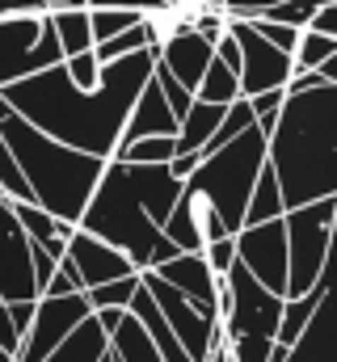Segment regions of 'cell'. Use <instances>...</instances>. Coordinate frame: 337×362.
Masks as SVG:
<instances>
[{
    "label": "cell",
    "instance_id": "1f68e13d",
    "mask_svg": "<svg viewBox=\"0 0 337 362\" xmlns=\"http://www.w3.org/2000/svg\"><path fill=\"white\" fill-rule=\"evenodd\" d=\"M64 72H68V81H72L76 89H93V85H97L101 64H97V55H93V51H76V55H68V59H64Z\"/></svg>",
    "mask_w": 337,
    "mask_h": 362
},
{
    "label": "cell",
    "instance_id": "4316f807",
    "mask_svg": "<svg viewBox=\"0 0 337 362\" xmlns=\"http://www.w3.org/2000/svg\"><path fill=\"white\" fill-rule=\"evenodd\" d=\"M135 286H139V274H127V278H114V282L88 286V291H84V299H88V308H93V312H101V308H127V303H131V295H135Z\"/></svg>",
    "mask_w": 337,
    "mask_h": 362
},
{
    "label": "cell",
    "instance_id": "277c9868",
    "mask_svg": "<svg viewBox=\"0 0 337 362\" xmlns=\"http://www.w3.org/2000/svg\"><path fill=\"white\" fill-rule=\"evenodd\" d=\"M0 139L8 144L21 177L30 185V198L42 211H51L55 219L76 223L84 202H88V194H93V185L101 177V169H105V160L51 139L47 131L25 122L17 110H8L0 118Z\"/></svg>",
    "mask_w": 337,
    "mask_h": 362
},
{
    "label": "cell",
    "instance_id": "2e32d148",
    "mask_svg": "<svg viewBox=\"0 0 337 362\" xmlns=\"http://www.w3.org/2000/svg\"><path fill=\"white\" fill-rule=\"evenodd\" d=\"M144 135H177V114L168 110V101L161 97V89H156L152 76H148V85L139 89L131 114H127V122H122V131H118V148H127V144H135V139H144Z\"/></svg>",
    "mask_w": 337,
    "mask_h": 362
},
{
    "label": "cell",
    "instance_id": "d6a6232c",
    "mask_svg": "<svg viewBox=\"0 0 337 362\" xmlns=\"http://www.w3.org/2000/svg\"><path fill=\"white\" fill-rule=\"evenodd\" d=\"M245 21H249V25L257 30V34H261V38H265V42H274L278 51H287V55H291V47H295V38H299V30H295V25H282V21H265V17H245Z\"/></svg>",
    "mask_w": 337,
    "mask_h": 362
},
{
    "label": "cell",
    "instance_id": "e0dca14e",
    "mask_svg": "<svg viewBox=\"0 0 337 362\" xmlns=\"http://www.w3.org/2000/svg\"><path fill=\"white\" fill-rule=\"evenodd\" d=\"M211 47L215 42H207L198 30H181V34H173L165 47L156 51V64L168 68L185 89L194 93L198 81H202V72H207V64H211Z\"/></svg>",
    "mask_w": 337,
    "mask_h": 362
},
{
    "label": "cell",
    "instance_id": "ab89813d",
    "mask_svg": "<svg viewBox=\"0 0 337 362\" xmlns=\"http://www.w3.org/2000/svg\"><path fill=\"white\" fill-rule=\"evenodd\" d=\"M76 291H81V286H76V282H72L68 274H64L59 266H55V274L47 278V286H42L38 295H76Z\"/></svg>",
    "mask_w": 337,
    "mask_h": 362
},
{
    "label": "cell",
    "instance_id": "ba28073f",
    "mask_svg": "<svg viewBox=\"0 0 337 362\" xmlns=\"http://www.w3.org/2000/svg\"><path fill=\"white\" fill-rule=\"evenodd\" d=\"M139 286L148 291V299L156 303L161 320L173 329V337L181 341V350L194 362H202L211 354V346L219 341V308L190 299L185 291L168 286L165 278H156L152 270H139Z\"/></svg>",
    "mask_w": 337,
    "mask_h": 362
},
{
    "label": "cell",
    "instance_id": "cb8c5ba5",
    "mask_svg": "<svg viewBox=\"0 0 337 362\" xmlns=\"http://www.w3.org/2000/svg\"><path fill=\"white\" fill-rule=\"evenodd\" d=\"M194 97H198V101H211V105H232V101L241 97L236 72H232V68H224V64L211 55V64H207V72H202V81H198Z\"/></svg>",
    "mask_w": 337,
    "mask_h": 362
},
{
    "label": "cell",
    "instance_id": "484cf974",
    "mask_svg": "<svg viewBox=\"0 0 337 362\" xmlns=\"http://www.w3.org/2000/svg\"><path fill=\"white\" fill-rule=\"evenodd\" d=\"M84 8H88V34H93V47L105 42V38H114V34H122L127 25L139 21L135 8H105V4H84Z\"/></svg>",
    "mask_w": 337,
    "mask_h": 362
},
{
    "label": "cell",
    "instance_id": "74e56055",
    "mask_svg": "<svg viewBox=\"0 0 337 362\" xmlns=\"http://www.w3.org/2000/svg\"><path fill=\"white\" fill-rule=\"evenodd\" d=\"M219 4H224L228 17H253V13H261V8H270L278 0H219Z\"/></svg>",
    "mask_w": 337,
    "mask_h": 362
},
{
    "label": "cell",
    "instance_id": "8fae6325",
    "mask_svg": "<svg viewBox=\"0 0 337 362\" xmlns=\"http://www.w3.org/2000/svg\"><path fill=\"white\" fill-rule=\"evenodd\" d=\"M236 262L274 295H287V232L282 215L265 223H245L236 236Z\"/></svg>",
    "mask_w": 337,
    "mask_h": 362
},
{
    "label": "cell",
    "instance_id": "30bf717a",
    "mask_svg": "<svg viewBox=\"0 0 337 362\" xmlns=\"http://www.w3.org/2000/svg\"><path fill=\"white\" fill-rule=\"evenodd\" d=\"M228 34L241 47V72H236L241 97H253V93H265V89H282L291 81V72H295L291 55L278 51L274 42H265L245 17H228Z\"/></svg>",
    "mask_w": 337,
    "mask_h": 362
},
{
    "label": "cell",
    "instance_id": "9a60e30c",
    "mask_svg": "<svg viewBox=\"0 0 337 362\" xmlns=\"http://www.w3.org/2000/svg\"><path fill=\"white\" fill-rule=\"evenodd\" d=\"M278 362H337V308L333 295L321 299V308L308 316V325L295 333L291 346H282Z\"/></svg>",
    "mask_w": 337,
    "mask_h": 362
},
{
    "label": "cell",
    "instance_id": "d590c367",
    "mask_svg": "<svg viewBox=\"0 0 337 362\" xmlns=\"http://www.w3.org/2000/svg\"><path fill=\"white\" fill-rule=\"evenodd\" d=\"M4 308H8V320H13L17 337H25V329H30V320H34V299H8Z\"/></svg>",
    "mask_w": 337,
    "mask_h": 362
},
{
    "label": "cell",
    "instance_id": "b9f144b4",
    "mask_svg": "<svg viewBox=\"0 0 337 362\" xmlns=\"http://www.w3.org/2000/svg\"><path fill=\"white\" fill-rule=\"evenodd\" d=\"M42 8H84V0H42Z\"/></svg>",
    "mask_w": 337,
    "mask_h": 362
},
{
    "label": "cell",
    "instance_id": "e575fe53",
    "mask_svg": "<svg viewBox=\"0 0 337 362\" xmlns=\"http://www.w3.org/2000/svg\"><path fill=\"white\" fill-rule=\"evenodd\" d=\"M30 270H34V291H42V286H47V278L55 274V257H47L34 240H30Z\"/></svg>",
    "mask_w": 337,
    "mask_h": 362
},
{
    "label": "cell",
    "instance_id": "ac0fdd59",
    "mask_svg": "<svg viewBox=\"0 0 337 362\" xmlns=\"http://www.w3.org/2000/svg\"><path fill=\"white\" fill-rule=\"evenodd\" d=\"M152 274L165 278L168 286L185 291L190 299L219 308V278H215L211 266L202 262V253H177V257H168V262H161V266H152Z\"/></svg>",
    "mask_w": 337,
    "mask_h": 362
},
{
    "label": "cell",
    "instance_id": "8d00e7d4",
    "mask_svg": "<svg viewBox=\"0 0 337 362\" xmlns=\"http://www.w3.org/2000/svg\"><path fill=\"white\" fill-rule=\"evenodd\" d=\"M304 30H316V34H333L337 38V0L333 4H321L312 17H308V25Z\"/></svg>",
    "mask_w": 337,
    "mask_h": 362
},
{
    "label": "cell",
    "instance_id": "f546056e",
    "mask_svg": "<svg viewBox=\"0 0 337 362\" xmlns=\"http://www.w3.org/2000/svg\"><path fill=\"white\" fill-rule=\"evenodd\" d=\"M321 4H333V0H278V4H270V8H261V13H253V17H265V21H282V25L304 30L308 17H312Z\"/></svg>",
    "mask_w": 337,
    "mask_h": 362
},
{
    "label": "cell",
    "instance_id": "f1b7e54d",
    "mask_svg": "<svg viewBox=\"0 0 337 362\" xmlns=\"http://www.w3.org/2000/svg\"><path fill=\"white\" fill-rule=\"evenodd\" d=\"M13 206V215H17V223H21V232L38 245V240H47L51 232H55V215L51 211H42L38 202H30V198H21V202H8Z\"/></svg>",
    "mask_w": 337,
    "mask_h": 362
},
{
    "label": "cell",
    "instance_id": "836d02e7",
    "mask_svg": "<svg viewBox=\"0 0 337 362\" xmlns=\"http://www.w3.org/2000/svg\"><path fill=\"white\" fill-rule=\"evenodd\" d=\"M202 262L211 266V274H215V278H224V274H228V266L236 262V240H232V236L211 240V245L202 249Z\"/></svg>",
    "mask_w": 337,
    "mask_h": 362
},
{
    "label": "cell",
    "instance_id": "d6986e66",
    "mask_svg": "<svg viewBox=\"0 0 337 362\" xmlns=\"http://www.w3.org/2000/svg\"><path fill=\"white\" fill-rule=\"evenodd\" d=\"M105 350H110V333H105V329L97 325V316L88 312V316H84L81 325H76V329H72L42 362H101Z\"/></svg>",
    "mask_w": 337,
    "mask_h": 362
},
{
    "label": "cell",
    "instance_id": "f6af8a7d",
    "mask_svg": "<svg viewBox=\"0 0 337 362\" xmlns=\"http://www.w3.org/2000/svg\"><path fill=\"white\" fill-rule=\"evenodd\" d=\"M84 4H97V0H84Z\"/></svg>",
    "mask_w": 337,
    "mask_h": 362
},
{
    "label": "cell",
    "instance_id": "5bb4252c",
    "mask_svg": "<svg viewBox=\"0 0 337 362\" xmlns=\"http://www.w3.org/2000/svg\"><path fill=\"white\" fill-rule=\"evenodd\" d=\"M0 299H38L30 270V236L21 232L8 198L0 194Z\"/></svg>",
    "mask_w": 337,
    "mask_h": 362
},
{
    "label": "cell",
    "instance_id": "4dcf8cb0",
    "mask_svg": "<svg viewBox=\"0 0 337 362\" xmlns=\"http://www.w3.org/2000/svg\"><path fill=\"white\" fill-rule=\"evenodd\" d=\"M0 194L8 198V202H21V198H30V185L21 177V169H17V160H13V152H8V144L0 139ZM34 202V198H30Z\"/></svg>",
    "mask_w": 337,
    "mask_h": 362
},
{
    "label": "cell",
    "instance_id": "7c38bea8",
    "mask_svg": "<svg viewBox=\"0 0 337 362\" xmlns=\"http://www.w3.org/2000/svg\"><path fill=\"white\" fill-rule=\"evenodd\" d=\"M55 266L68 274L81 291L101 286V282H114V278H127V274H139L135 266H131L127 253H118L114 245L88 236L84 228H76V232L68 236V249H64V257H59Z\"/></svg>",
    "mask_w": 337,
    "mask_h": 362
},
{
    "label": "cell",
    "instance_id": "3957f363",
    "mask_svg": "<svg viewBox=\"0 0 337 362\" xmlns=\"http://www.w3.org/2000/svg\"><path fill=\"white\" fill-rule=\"evenodd\" d=\"M265 165L274 169L282 206L337 198V85L287 93L265 135Z\"/></svg>",
    "mask_w": 337,
    "mask_h": 362
},
{
    "label": "cell",
    "instance_id": "44dd1931",
    "mask_svg": "<svg viewBox=\"0 0 337 362\" xmlns=\"http://www.w3.org/2000/svg\"><path fill=\"white\" fill-rule=\"evenodd\" d=\"M51 30H55V42L68 55L76 51H93V34H88V8H51Z\"/></svg>",
    "mask_w": 337,
    "mask_h": 362
},
{
    "label": "cell",
    "instance_id": "6da1fadb",
    "mask_svg": "<svg viewBox=\"0 0 337 362\" xmlns=\"http://www.w3.org/2000/svg\"><path fill=\"white\" fill-rule=\"evenodd\" d=\"M152 64H156L152 47L131 51L122 59L101 64L93 89H76L68 81V72H64V59H59V64H51V68H42L34 76H21V81L4 85L0 93L25 122H34L51 139L110 160L135 97L152 76Z\"/></svg>",
    "mask_w": 337,
    "mask_h": 362
},
{
    "label": "cell",
    "instance_id": "7402d4cb",
    "mask_svg": "<svg viewBox=\"0 0 337 362\" xmlns=\"http://www.w3.org/2000/svg\"><path fill=\"white\" fill-rule=\"evenodd\" d=\"M287 206H282V194H278V181H274V169L261 165L257 169V181L249 189V202H245V223H265V219H278ZM241 223V228H245Z\"/></svg>",
    "mask_w": 337,
    "mask_h": 362
},
{
    "label": "cell",
    "instance_id": "7a4b0ae2",
    "mask_svg": "<svg viewBox=\"0 0 337 362\" xmlns=\"http://www.w3.org/2000/svg\"><path fill=\"white\" fill-rule=\"evenodd\" d=\"M177 194H181V181L168 173V165H131L110 156L76 228L127 253L135 270H152L181 253L161 232Z\"/></svg>",
    "mask_w": 337,
    "mask_h": 362
},
{
    "label": "cell",
    "instance_id": "4fadbf2b",
    "mask_svg": "<svg viewBox=\"0 0 337 362\" xmlns=\"http://www.w3.org/2000/svg\"><path fill=\"white\" fill-rule=\"evenodd\" d=\"M161 232H165L181 253H202L211 240L228 236V232H224V219L215 215V206H211L202 194L185 189V185H181V194H177V202H173L168 219L161 223Z\"/></svg>",
    "mask_w": 337,
    "mask_h": 362
},
{
    "label": "cell",
    "instance_id": "5b68a950",
    "mask_svg": "<svg viewBox=\"0 0 337 362\" xmlns=\"http://www.w3.org/2000/svg\"><path fill=\"white\" fill-rule=\"evenodd\" d=\"M261 165H265V135L253 122L236 139H228L224 148L207 152L190 169V177L181 181V185L194 189V194H202L215 206V215L224 219V232L236 236L241 223H245V202H249V189H253V181H257Z\"/></svg>",
    "mask_w": 337,
    "mask_h": 362
},
{
    "label": "cell",
    "instance_id": "8992f818",
    "mask_svg": "<svg viewBox=\"0 0 337 362\" xmlns=\"http://www.w3.org/2000/svg\"><path fill=\"white\" fill-rule=\"evenodd\" d=\"M287 232V295H308L325 274L337 266V198H316L304 206L282 211Z\"/></svg>",
    "mask_w": 337,
    "mask_h": 362
},
{
    "label": "cell",
    "instance_id": "60d3db41",
    "mask_svg": "<svg viewBox=\"0 0 337 362\" xmlns=\"http://www.w3.org/2000/svg\"><path fill=\"white\" fill-rule=\"evenodd\" d=\"M8 13H42V0H0V17Z\"/></svg>",
    "mask_w": 337,
    "mask_h": 362
},
{
    "label": "cell",
    "instance_id": "d4e9b609",
    "mask_svg": "<svg viewBox=\"0 0 337 362\" xmlns=\"http://www.w3.org/2000/svg\"><path fill=\"white\" fill-rule=\"evenodd\" d=\"M177 156V135H144L127 148H114V160H131V165H168Z\"/></svg>",
    "mask_w": 337,
    "mask_h": 362
},
{
    "label": "cell",
    "instance_id": "9c48e42d",
    "mask_svg": "<svg viewBox=\"0 0 337 362\" xmlns=\"http://www.w3.org/2000/svg\"><path fill=\"white\" fill-rule=\"evenodd\" d=\"M88 312L93 308H88L84 291H76V295H38L34 299V320H30V329H25L13 362H42Z\"/></svg>",
    "mask_w": 337,
    "mask_h": 362
},
{
    "label": "cell",
    "instance_id": "83f0119b",
    "mask_svg": "<svg viewBox=\"0 0 337 362\" xmlns=\"http://www.w3.org/2000/svg\"><path fill=\"white\" fill-rule=\"evenodd\" d=\"M144 47H148V34H144V25L135 21V25H127L122 34H114V38L97 42V47H93V55H97V64H110V59H122V55L144 51Z\"/></svg>",
    "mask_w": 337,
    "mask_h": 362
},
{
    "label": "cell",
    "instance_id": "f35d334b",
    "mask_svg": "<svg viewBox=\"0 0 337 362\" xmlns=\"http://www.w3.org/2000/svg\"><path fill=\"white\" fill-rule=\"evenodd\" d=\"M17 346H21V337H17V329H13V320H8V308H4V299H0V350H4V354H17Z\"/></svg>",
    "mask_w": 337,
    "mask_h": 362
},
{
    "label": "cell",
    "instance_id": "ffe728a7",
    "mask_svg": "<svg viewBox=\"0 0 337 362\" xmlns=\"http://www.w3.org/2000/svg\"><path fill=\"white\" fill-rule=\"evenodd\" d=\"M110 354H114V362H161L152 337L144 333V325L131 312L110 329Z\"/></svg>",
    "mask_w": 337,
    "mask_h": 362
},
{
    "label": "cell",
    "instance_id": "ee69618b",
    "mask_svg": "<svg viewBox=\"0 0 337 362\" xmlns=\"http://www.w3.org/2000/svg\"><path fill=\"white\" fill-rule=\"evenodd\" d=\"M0 362H13V354H4V350H0Z\"/></svg>",
    "mask_w": 337,
    "mask_h": 362
},
{
    "label": "cell",
    "instance_id": "7bdbcfd3",
    "mask_svg": "<svg viewBox=\"0 0 337 362\" xmlns=\"http://www.w3.org/2000/svg\"><path fill=\"white\" fill-rule=\"evenodd\" d=\"M101 362H114V354H110V350H105V354H101Z\"/></svg>",
    "mask_w": 337,
    "mask_h": 362
},
{
    "label": "cell",
    "instance_id": "52a82bcc",
    "mask_svg": "<svg viewBox=\"0 0 337 362\" xmlns=\"http://www.w3.org/2000/svg\"><path fill=\"white\" fill-rule=\"evenodd\" d=\"M59 59H64V51L55 42L47 8L42 13H8V17H0V89L21 81V76H34V72L51 68Z\"/></svg>",
    "mask_w": 337,
    "mask_h": 362
},
{
    "label": "cell",
    "instance_id": "603a6c76",
    "mask_svg": "<svg viewBox=\"0 0 337 362\" xmlns=\"http://www.w3.org/2000/svg\"><path fill=\"white\" fill-rule=\"evenodd\" d=\"M333 55H337V38L333 34L299 30V38H295V47H291V68H295V72H312V68H321V64L333 59Z\"/></svg>",
    "mask_w": 337,
    "mask_h": 362
}]
</instances>
